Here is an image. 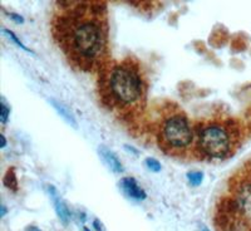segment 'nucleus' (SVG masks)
Masks as SVG:
<instances>
[{
    "label": "nucleus",
    "instance_id": "obj_5",
    "mask_svg": "<svg viewBox=\"0 0 251 231\" xmlns=\"http://www.w3.org/2000/svg\"><path fill=\"white\" fill-rule=\"evenodd\" d=\"M235 207L251 219V176H248L237 185L235 194Z\"/></svg>",
    "mask_w": 251,
    "mask_h": 231
},
{
    "label": "nucleus",
    "instance_id": "obj_6",
    "mask_svg": "<svg viewBox=\"0 0 251 231\" xmlns=\"http://www.w3.org/2000/svg\"><path fill=\"white\" fill-rule=\"evenodd\" d=\"M120 188L126 196L134 201L146 200L147 194L142 188V186L136 181L133 177H123L120 181Z\"/></svg>",
    "mask_w": 251,
    "mask_h": 231
},
{
    "label": "nucleus",
    "instance_id": "obj_13",
    "mask_svg": "<svg viewBox=\"0 0 251 231\" xmlns=\"http://www.w3.org/2000/svg\"><path fill=\"white\" fill-rule=\"evenodd\" d=\"M9 114H10V109L6 106L5 101H1V104H0V122L6 123L9 118Z\"/></svg>",
    "mask_w": 251,
    "mask_h": 231
},
{
    "label": "nucleus",
    "instance_id": "obj_14",
    "mask_svg": "<svg viewBox=\"0 0 251 231\" xmlns=\"http://www.w3.org/2000/svg\"><path fill=\"white\" fill-rule=\"evenodd\" d=\"M9 18H10L13 22H15L17 24H23L24 23V18L22 17V15H19V14H15V13H10V14H9Z\"/></svg>",
    "mask_w": 251,
    "mask_h": 231
},
{
    "label": "nucleus",
    "instance_id": "obj_18",
    "mask_svg": "<svg viewBox=\"0 0 251 231\" xmlns=\"http://www.w3.org/2000/svg\"><path fill=\"white\" fill-rule=\"evenodd\" d=\"M200 231H211V230H210V229H208L207 226L201 225V226H200Z\"/></svg>",
    "mask_w": 251,
    "mask_h": 231
},
{
    "label": "nucleus",
    "instance_id": "obj_2",
    "mask_svg": "<svg viewBox=\"0 0 251 231\" xmlns=\"http://www.w3.org/2000/svg\"><path fill=\"white\" fill-rule=\"evenodd\" d=\"M98 89L102 103L118 117H136L147 101L149 83L140 62L128 57L106 63L100 69Z\"/></svg>",
    "mask_w": 251,
    "mask_h": 231
},
{
    "label": "nucleus",
    "instance_id": "obj_9",
    "mask_svg": "<svg viewBox=\"0 0 251 231\" xmlns=\"http://www.w3.org/2000/svg\"><path fill=\"white\" fill-rule=\"evenodd\" d=\"M50 103L53 104V107H54L55 111L58 112V114H59L60 117L63 118V120L66 121L68 125H71L72 127H75V128H77V121H75V116H73V113L71 112V109H69V107H67L64 103L59 102V101H55V100H50Z\"/></svg>",
    "mask_w": 251,
    "mask_h": 231
},
{
    "label": "nucleus",
    "instance_id": "obj_15",
    "mask_svg": "<svg viewBox=\"0 0 251 231\" xmlns=\"http://www.w3.org/2000/svg\"><path fill=\"white\" fill-rule=\"evenodd\" d=\"M0 140H1V149H4V147L6 146V140H5V137H4V134H1V136H0Z\"/></svg>",
    "mask_w": 251,
    "mask_h": 231
},
{
    "label": "nucleus",
    "instance_id": "obj_1",
    "mask_svg": "<svg viewBox=\"0 0 251 231\" xmlns=\"http://www.w3.org/2000/svg\"><path fill=\"white\" fill-rule=\"evenodd\" d=\"M51 20V34L63 54L79 71H100L108 55V18L98 1H71Z\"/></svg>",
    "mask_w": 251,
    "mask_h": 231
},
{
    "label": "nucleus",
    "instance_id": "obj_12",
    "mask_svg": "<svg viewBox=\"0 0 251 231\" xmlns=\"http://www.w3.org/2000/svg\"><path fill=\"white\" fill-rule=\"evenodd\" d=\"M145 165L146 167L152 172H160L162 170V166L156 158H152V157H147L145 160Z\"/></svg>",
    "mask_w": 251,
    "mask_h": 231
},
{
    "label": "nucleus",
    "instance_id": "obj_8",
    "mask_svg": "<svg viewBox=\"0 0 251 231\" xmlns=\"http://www.w3.org/2000/svg\"><path fill=\"white\" fill-rule=\"evenodd\" d=\"M98 154H100V160L103 161V163H104L112 172H114V174H121V172H123L122 162H121L117 154H114L112 150H109L106 146H100Z\"/></svg>",
    "mask_w": 251,
    "mask_h": 231
},
{
    "label": "nucleus",
    "instance_id": "obj_7",
    "mask_svg": "<svg viewBox=\"0 0 251 231\" xmlns=\"http://www.w3.org/2000/svg\"><path fill=\"white\" fill-rule=\"evenodd\" d=\"M48 191L51 197V200H53V204H54L55 212H57L59 220L63 224H68L72 219V212L71 210H69L68 205L60 199L57 190L54 188V186H48Z\"/></svg>",
    "mask_w": 251,
    "mask_h": 231
},
{
    "label": "nucleus",
    "instance_id": "obj_4",
    "mask_svg": "<svg viewBox=\"0 0 251 231\" xmlns=\"http://www.w3.org/2000/svg\"><path fill=\"white\" fill-rule=\"evenodd\" d=\"M157 143L165 154L182 157L195 149V128L178 107H167L156 126Z\"/></svg>",
    "mask_w": 251,
    "mask_h": 231
},
{
    "label": "nucleus",
    "instance_id": "obj_11",
    "mask_svg": "<svg viewBox=\"0 0 251 231\" xmlns=\"http://www.w3.org/2000/svg\"><path fill=\"white\" fill-rule=\"evenodd\" d=\"M188 182L192 186H200L203 181V174L200 171H191L187 174Z\"/></svg>",
    "mask_w": 251,
    "mask_h": 231
},
{
    "label": "nucleus",
    "instance_id": "obj_10",
    "mask_svg": "<svg viewBox=\"0 0 251 231\" xmlns=\"http://www.w3.org/2000/svg\"><path fill=\"white\" fill-rule=\"evenodd\" d=\"M1 33H3L4 35H6V38H8L9 40H12L13 43L17 44V46L19 47L20 49H23V51H25L26 53H31V54H33V51H31L29 48H26V47L24 46V44L22 43V42H20L19 38H18L17 35H15L12 30H8V29H1Z\"/></svg>",
    "mask_w": 251,
    "mask_h": 231
},
{
    "label": "nucleus",
    "instance_id": "obj_17",
    "mask_svg": "<svg viewBox=\"0 0 251 231\" xmlns=\"http://www.w3.org/2000/svg\"><path fill=\"white\" fill-rule=\"evenodd\" d=\"M5 214H6V208H5V206L1 205V214H0V216L4 217V216H5Z\"/></svg>",
    "mask_w": 251,
    "mask_h": 231
},
{
    "label": "nucleus",
    "instance_id": "obj_3",
    "mask_svg": "<svg viewBox=\"0 0 251 231\" xmlns=\"http://www.w3.org/2000/svg\"><path fill=\"white\" fill-rule=\"evenodd\" d=\"M197 156L210 160H224L231 156L240 140L236 123L230 118H212L195 127Z\"/></svg>",
    "mask_w": 251,
    "mask_h": 231
},
{
    "label": "nucleus",
    "instance_id": "obj_16",
    "mask_svg": "<svg viewBox=\"0 0 251 231\" xmlns=\"http://www.w3.org/2000/svg\"><path fill=\"white\" fill-rule=\"evenodd\" d=\"M26 231H42L39 228H37V226H29L28 229H26Z\"/></svg>",
    "mask_w": 251,
    "mask_h": 231
}]
</instances>
